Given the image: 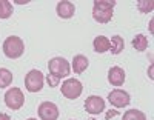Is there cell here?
Segmentation results:
<instances>
[{
  "instance_id": "cell-1",
  "label": "cell",
  "mask_w": 154,
  "mask_h": 120,
  "mask_svg": "<svg viewBox=\"0 0 154 120\" xmlns=\"http://www.w3.org/2000/svg\"><path fill=\"white\" fill-rule=\"evenodd\" d=\"M114 0H96L93 5V19L99 23H108L112 19Z\"/></svg>"
},
{
  "instance_id": "cell-2",
  "label": "cell",
  "mask_w": 154,
  "mask_h": 120,
  "mask_svg": "<svg viewBox=\"0 0 154 120\" xmlns=\"http://www.w3.org/2000/svg\"><path fill=\"white\" fill-rule=\"evenodd\" d=\"M3 52L8 59H19L25 52V43L23 40L17 35H9L3 42Z\"/></svg>"
},
{
  "instance_id": "cell-3",
  "label": "cell",
  "mask_w": 154,
  "mask_h": 120,
  "mask_svg": "<svg viewBox=\"0 0 154 120\" xmlns=\"http://www.w3.org/2000/svg\"><path fill=\"white\" fill-rule=\"evenodd\" d=\"M48 69H49V75H53L59 80H62V77H68L69 75V63L66 59L63 57H54L51 59L48 63Z\"/></svg>"
},
{
  "instance_id": "cell-4",
  "label": "cell",
  "mask_w": 154,
  "mask_h": 120,
  "mask_svg": "<svg viewBox=\"0 0 154 120\" xmlns=\"http://www.w3.org/2000/svg\"><path fill=\"white\" fill-rule=\"evenodd\" d=\"M82 91H83L82 83L75 78H68L62 83V96L69 100H75L77 97H80Z\"/></svg>"
},
{
  "instance_id": "cell-5",
  "label": "cell",
  "mask_w": 154,
  "mask_h": 120,
  "mask_svg": "<svg viewBox=\"0 0 154 120\" xmlns=\"http://www.w3.org/2000/svg\"><path fill=\"white\" fill-rule=\"evenodd\" d=\"M43 82H45V77L38 69H31L26 75H25V86H26V89L29 92L42 91Z\"/></svg>"
},
{
  "instance_id": "cell-6",
  "label": "cell",
  "mask_w": 154,
  "mask_h": 120,
  "mask_svg": "<svg viewBox=\"0 0 154 120\" xmlns=\"http://www.w3.org/2000/svg\"><path fill=\"white\" fill-rule=\"evenodd\" d=\"M5 105L9 109L17 111L25 105V96L20 88H11L5 94Z\"/></svg>"
},
{
  "instance_id": "cell-7",
  "label": "cell",
  "mask_w": 154,
  "mask_h": 120,
  "mask_svg": "<svg viewBox=\"0 0 154 120\" xmlns=\"http://www.w3.org/2000/svg\"><path fill=\"white\" fill-rule=\"evenodd\" d=\"M108 102L112 106H116V108H125V106L130 105L131 97L123 89H114V91H111L108 94Z\"/></svg>"
},
{
  "instance_id": "cell-8",
  "label": "cell",
  "mask_w": 154,
  "mask_h": 120,
  "mask_svg": "<svg viewBox=\"0 0 154 120\" xmlns=\"http://www.w3.org/2000/svg\"><path fill=\"white\" fill-rule=\"evenodd\" d=\"M38 117L42 120H57L59 118V108L53 102H43L38 106Z\"/></svg>"
},
{
  "instance_id": "cell-9",
  "label": "cell",
  "mask_w": 154,
  "mask_h": 120,
  "mask_svg": "<svg viewBox=\"0 0 154 120\" xmlns=\"http://www.w3.org/2000/svg\"><path fill=\"white\" fill-rule=\"evenodd\" d=\"M85 109H86V112L93 114V115L103 112V109H105V100L102 97H99V96H89L85 100Z\"/></svg>"
},
{
  "instance_id": "cell-10",
  "label": "cell",
  "mask_w": 154,
  "mask_h": 120,
  "mask_svg": "<svg viewBox=\"0 0 154 120\" xmlns=\"http://www.w3.org/2000/svg\"><path fill=\"white\" fill-rule=\"evenodd\" d=\"M108 82L114 86H120L125 82V71L120 66H112L108 71Z\"/></svg>"
},
{
  "instance_id": "cell-11",
  "label": "cell",
  "mask_w": 154,
  "mask_h": 120,
  "mask_svg": "<svg viewBox=\"0 0 154 120\" xmlns=\"http://www.w3.org/2000/svg\"><path fill=\"white\" fill-rule=\"evenodd\" d=\"M56 11H57V16L60 19H71L75 12V6H74V3L68 2V0H63V2L57 3Z\"/></svg>"
},
{
  "instance_id": "cell-12",
  "label": "cell",
  "mask_w": 154,
  "mask_h": 120,
  "mask_svg": "<svg viewBox=\"0 0 154 120\" xmlns=\"http://www.w3.org/2000/svg\"><path fill=\"white\" fill-rule=\"evenodd\" d=\"M93 46H94V51H96V52H99V54H103V52L109 51L111 43H109V38H108V37H105V35H97V37L94 38V42H93Z\"/></svg>"
},
{
  "instance_id": "cell-13",
  "label": "cell",
  "mask_w": 154,
  "mask_h": 120,
  "mask_svg": "<svg viewBox=\"0 0 154 120\" xmlns=\"http://www.w3.org/2000/svg\"><path fill=\"white\" fill-rule=\"evenodd\" d=\"M89 65V60L86 59V56H82V54H77L74 56L72 59V69L75 74H82Z\"/></svg>"
},
{
  "instance_id": "cell-14",
  "label": "cell",
  "mask_w": 154,
  "mask_h": 120,
  "mask_svg": "<svg viewBox=\"0 0 154 120\" xmlns=\"http://www.w3.org/2000/svg\"><path fill=\"white\" fill-rule=\"evenodd\" d=\"M109 43H111L109 51H111V54H114V56L120 54V52L123 51V48H125V42H123V38L120 35H112L111 40H109Z\"/></svg>"
},
{
  "instance_id": "cell-15",
  "label": "cell",
  "mask_w": 154,
  "mask_h": 120,
  "mask_svg": "<svg viewBox=\"0 0 154 120\" xmlns=\"http://www.w3.org/2000/svg\"><path fill=\"white\" fill-rule=\"evenodd\" d=\"M133 48L134 49H137V51H145L146 48H148V38H146V35H143V34H137L134 38H133Z\"/></svg>"
},
{
  "instance_id": "cell-16",
  "label": "cell",
  "mask_w": 154,
  "mask_h": 120,
  "mask_svg": "<svg viewBox=\"0 0 154 120\" xmlns=\"http://www.w3.org/2000/svg\"><path fill=\"white\" fill-rule=\"evenodd\" d=\"M12 83V72L6 68H0V89Z\"/></svg>"
},
{
  "instance_id": "cell-17",
  "label": "cell",
  "mask_w": 154,
  "mask_h": 120,
  "mask_svg": "<svg viewBox=\"0 0 154 120\" xmlns=\"http://www.w3.org/2000/svg\"><path fill=\"white\" fill-rule=\"evenodd\" d=\"M12 16V3L8 0H0V19H9Z\"/></svg>"
},
{
  "instance_id": "cell-18",
  "label": "cell",
  "mask_w": 154,
  "mask_h": 120,
  "mask_svg": "<svg viewBox=\"0 0 154 120\" xmlns=\"http://www.w3.org/2000/svg\"><path fill=\"white\" fill-rule=\"evenodd\" d=\"M123 120H146V115L140 109H128L123 114Z\"/></svg>"
},
{
  "instance_id": "cell-19",
  "label": "cell",
  "mask_w": 154,
  "mask_h": 120,
  "mask_svg": "<svg viewBox=\"0 0 154 120\" xmlns=\"http://www.w3.org/2000/svg\"><path fill=\"white\" fill-rule=\"evenodd\" d=\"M137 6H139V11L140 12H151L152 11V8H154V2H139L137 3Z\"/></svg>"
},
{
  "instance_id": "cell-20",
  "label": "cell",
  "mask_w": 154,
  "mask_h": 120,
  "mask_svg": "<svg viewBox=\"0 0 154 120\" xmlns=\"http://www.w3.org/2000/svg\"><path fill=\"white\" fill-rule=\"evenodd\" d=\"M46 80H48V85H49L51 88H56V86H59V83H60L59 78H56V77H53V75H49V74H48Z\"/></svg>"
},
{
  "instance_id": "cell-21",
  "label": "cell",
  "mask_w": 154,
  "mask_h": 120,
  "mask_svg": "<svg viewBox=\"0 0 154 120\" xmlns=\"http://www.w3.org/2000/svg\"><path fill=\"white\" fill-rule=\"evenodd\" d=\"M0 120H11V117L5 112H0Z\"/></svg>"
},
{
  "instance_id": "cell-22",
  "label": "cell",
  "mask_w": 154,
  "mask_h": 120,
  "mask_svg": "<svg viewBox=\"0 0 154 120\" xmlns=\"http://www.w3.org/2000/svg\"><path fill=\"white\" fill-rule=\"evenodd\" d=\"M28 120H37V118H28Z\"/></svg>"
},
{
  "instance_id": "cell-23",
  "label": "cell",
  "mask_w": 154,
  "mask_h": 120,
  "mask_svg": "<svg viewBox=\"0 0 154 120\" xmlns=\"http://www.w3.org/2000/svg\"><path fill=\"white\" fill-rule=\"evenodd\" d=\"M89 120H96V118H89Z\"/></svg>"
}]
</instances>
